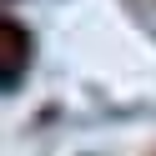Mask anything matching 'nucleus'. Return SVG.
<instances>
[{"label":"nucleus","mask_w":156,"mask_h":156,"mask_svg":"<svg viewBox=\"0 0 156 156\" xmlns=\"http://www.w3.org/2000/svg\"><path fill=\"white\" fill-rule=\"evenodd\" d=\"M0 41H5V76H0V81H5V91H15V86H20V51H25V35L5 20V25H0Z\"/></svg>","instance_id":"f257e3e1"}]
</instances>
